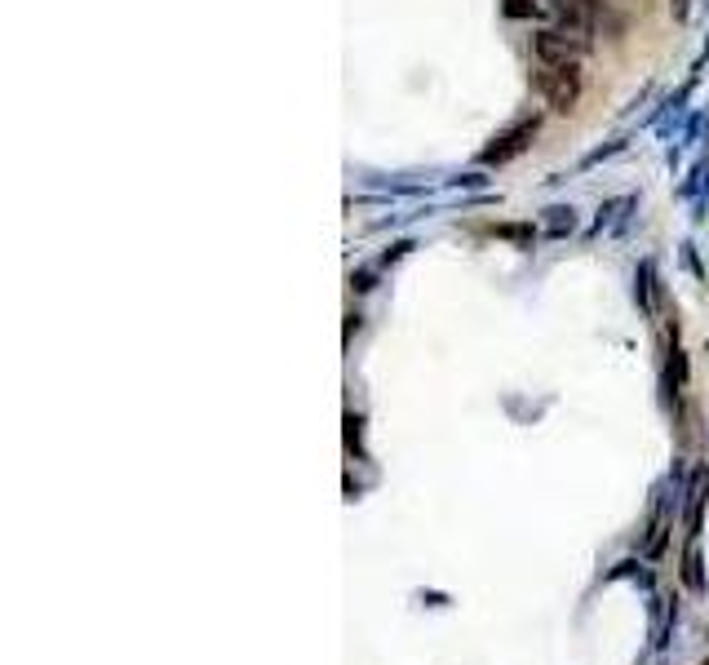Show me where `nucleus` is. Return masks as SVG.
Listing matches in <instances>:
<instances>
[{"instance_id": "nucleus-6", "label": "nucleus", "mask_w": 709, "mask_h": 665, "mask_svg": "<svg viewBox=\"0 0 709 665\" xmlns=\"http://www.w3.org/2000/svg\"><path fill=\"white\" fill-rule=\"evenodd\" d=\"M670 14L678 23H687V18H692V0H670Z\"/></svg>"}, {"instance_id": "nucleus-5", "label": "nucleus", "mask_w": 709, "mask_h": 665, "mask_svg": "<svg viewBox=\"0 0 709 665\" xmlns=\"http://www.w3.org/2000/svg\"><path fill=\"white\" fill-rule=\"evenodd\" d=\"M501 9H506L510 18H541V14H546L541 0H501Z\"/></svg>"}, {"instance_id": "nucleus-2", "label": "nucleus", "mask_w": 709, "mask_h": 665, "mask_svg": "<svg viewBox=\"0 0 709 665\" xmlns=\"http://www.w3.org/2000/svg\"><path fill=\"white\" fill-rule=\"evenodd\" d=\"M537 133H541V116H528V120H519V125H510L506 133H497V138L488 142L484 151H479V165H510L515 156H523V151L537 142Z\"/></svg>"}, {"instance_id": "nucleus-3", "label": "nucleus", "mask_w": 709, "mask_h": 665, "mask_svg": "<svg viewBox=\"0 0 709 665\" xmlns=\"http://www.w3.org/2000/svg\"><path fill=\"white\" fill-rule=\"evenodd\" d=\"M577 54H585V45H581L577 36L563 32V27H546V32L532 36V58H537V67L577 63Z\"/></svg>"}, {"instance_id": "nucleus-4", "label": "nucleus", "mask_w": 709, "mask_h": 665, "mask_svg": "<svg viewBox=\"0 0 709 665\" xmlns=\"http://www.w3.org/2000/svg\"><path fill=\"white\" fill-rule=\"evenodd\" d=\"M546 213H550V218H546V231L550 235H568L572 227H577V213L563 209V204H559V209H546Z\"/></svg>"}, {"instance_id": "nucleus-1", "label": "nucleus", "mask_w": 709, "mask_h": 665, "mask_svg": "<svg viewBox=\"0 0 709 665\" xmlns=\"http://www.w3.org/2000/svg\"><path fill=\"white\" fill-rule=\"evenodd\" d=\"M532 89L537 98L546 102L550 111L568 116L572 107L581 102V89H585V76H581V63H563V67H537L532 71Z\"/></svg>"}]
</instances>
